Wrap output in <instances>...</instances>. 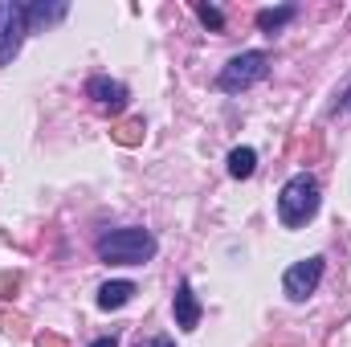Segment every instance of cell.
<instances>
[{
  "mask_svg": "<svg viewBox=\"0 0 351 347\" xmlns=\"http://www.w3.org/2000/svg\"><path fill=\"white\" fill-rule=\"evenodd\" d=\"M294 12H298L294 4H282V8H262V12H258V29L274 37V33H278L286 21H294Z\"/></svg>",
  "mask_w": 351,
  "mask_h": 347,
  "instance_id": "8fae6325",
  "label": "cell"
},
{
  "mask_svg": "<svg viewBox=\"0 0 351 347\" xmlns=\"http://www.w3.org/2000/svg\"><path fill=\"white\" fill-rule=\"evenodd\" d=\"M139 347H176L168 335H156V339H147V344H139Z\"/></svg>",
  "mask_w": 351,
  "mask_h": 347,
  "instance_id": "5bb4252c",
  "label": "cell"
},
{
  "mask_svg": "<svg viewBox=\"0 0 351 347\" xmlns=\"http://www.w3.org/2000/svg\"><path fill=\"white\" fill-rule=\"evenodd\" d=\"M156 250H160L156 237H152L147 229H139V225L110 229V233H102L98 246H94L98 261H106V265H143V261L156 258Z\"/></svg>",
  "mask_w": 351,
  "mask_h": 347,
  "instance_id": "6da1fadb",
  "label": "cell"
},
{
  "mask_svg": "<svg viewBox=\"0 0 351 347\" xmlns=\"http://www.w3.org/2000/svg\"><path fill=\"white\" fill-rule=\"evenodd\" d=\"M323 265H327V258H302V261H294L286 274H282V290L294 298V302H306L315 290H319V282H323Z\"/></svg>",
  "mask_w": 351,
  "mask_h": 347,
  "instance_id": "5b68a950",
  "label": "cell"
},
{
  "mask_svg": "<svg viewBox=\"0 0 351 347\" xmlns=\"http://www.w3.org/2000/svg\"><path fill=\"white\" fill-rule=\"evenodd\" d=\"M343 106H348V115H351V86L343 90Z\"/></svg>",
  "mask_w": 351,
  "mask_h": 347,
  "instance_id": "2e32d148",
  "label": "cell"
},
{
  "mask_svg": "<svg viewBox=\"0 0 351 347\" xmlns=\"http://www.w3.org/2000/svg\"><path fill=\"white\" fill-rule=\"evenodd\" d=\"M86 94L98 102V106H106V110H119V106L127 102V86L114 82V78H106V74H94V78L86 82Z\"/></svg>",
  "mask_w": 351,
  "mask_h": 347,
  "instance_id": "8992f818",
  "label": "cell"
},
{
  "mask_svg": "<svg viewBox=\"0 0 351 347\" xmlns=\"http://www.w3.org/2000/svg\"><path fill=\"white\" fill-rule=\"evenodd\" d=\"M90 347H119V339H114V335H102V339H94Z\"/></svg>",
  "mask_w": 351,
  "mask_h": 347,
  "instance_id": "9a60e30c",
  "label": "cell"
},
{
  "mask_svg": "<svg viewBox=\"0 0 351 347\" xmlns=\"http://www.w3.org/2000/svg\"><path fill=\"white\" fill-rule=\"evenodd\" d=\"M172 311H176V327H184V331H196V327H200V302H196V294H192L188 282L176 286Z\"/></svg>",
  "mask_w": 351,
  "mask_h": 347,
  "instance_id": "52a82bcc",
  "label": "cell"
},
{
  "mask_svg": "<svg viewBox=\"0 0 351 347\" xmlns=\"http://www.w3.org/2000/svg\"><path fill=\"white\" fill-rule=\"evenodd\" d=\"M29 25H25V4L16 0H0V66H12V58L21 53Z\"/></svg>",
  "mask_w": 351,
  "mask_h": 347,
  "instance_id": "277c9868",
  "label": "cell"
},
{
  "mask_svg": "<svg viewBox=\"0 0 351 347\" xmlns=\"http://www.w3.org/2000/svg\"><path fill=\"white\" fill-rule=\"evenodd\" d=\"M66 12H70V4H25V25H29V33H41L49 25H58Z\"/></svg>",
  "mask_w": 351,
  "mask_h": 347,
  "instance_id": "ba28073f",
  "label": "cell"
},
{
  "mask_svg": "<svg viewBox=\"0 0 351 347\" xmlns=\"http://www.w3.org/2000/svg\"><path fill=\"white\" fill-rule=\"evenodd\" d=\"M131 298H135V282H127V278L98 286V307H102V311H119V307H127Z\"/></svg>",
  "mask_w": 351,
  "mask_h": 347,
  "instance_id": "9c48e42d",
  "label": "cell"
},
{
  "mask_svg": "<svg viewBox=\"0 0 351 347\" xmlns=\"http://www.w3.org/2000/svg\"><path fill=\"white\" fill-rule=\"evenodd\" d=\"M196 16H200L213 33H221V29H225V12H221L217 4H196Z\"/></svg>",
  "mask_w": 351,
  "mask_h": 347,
  "instance_id": "7c38bea8",
  "label": "cell"
},
{
  "mask_svg": "<svg viewBox=\"0 0 351 347\" xmlns=\"http://www.w3.org/2000/svg\"><path fill=\"white\" fill-rule=\"evenodd\" d=\"M265 74H269V53H262V49H245V53H237V58L217 74V90L241 94V90L258 86Z\"/></svg>",
  "mask_w": 351,
  "mask_h": 347,
  "instance_id": "3957f363",
  "label": "cell"
},
{
  "mask_svg": "<svg viewBox=\"0 0 351 347\" xmlns=\"http://www.w3.org/2000/svg\"><path fill=\"white\" fill-rule=\"evenodd\" d=\"M135 131H139V123H127V127H119V139L123 143H135Z\"/></svg>",
  "mask_w": 351,
  "mask_h": 347,
  "instance_id": "4fadbf2b",
  "label": "cell"
},
{
  "mask_svg": "<svg viewBox=\"0 0 351 347\" xmlns=\"http://www.w3.org/2000/svg\"><path fill=\"white\" fill-rule=\"evenodd\" d=\"M319 204H323L319 180L311 172H298V176H290L282 184V192H278V221L286 229H298V225H306L319 213Z\"/></svg>",
  "mask_w": 351,
  "mask_h": 347,
  "instance_id": "7a4b0ae2",
  "label": "cell"
},
{
  "mask_svg": "<svg viewBox=\"0 0 351 347\" xmlns=\"http://www.w3.org/2000/svg\"><path fill=\"white\" fill-rule=\"evenodd\" d=\"M254 168H258V152L254 147H233L229 152V176L233 180H250Z\"/></svg>",
  "mask_w": 351,
  "mask_h": 347,
  "instance_id": "30bf717a",
  "label": "cell"
}]
</instances>
